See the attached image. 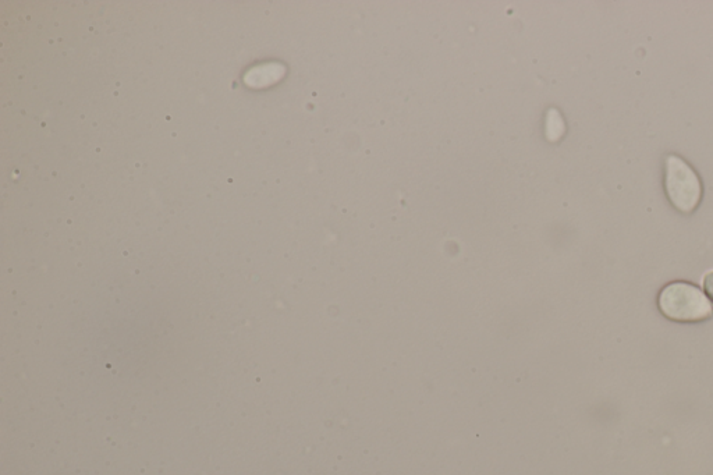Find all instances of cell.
<instances>
[{
  "label": "cell",
  "mask_w": 713,
  "mask_h": 475,
  "mask_svg": "<svg viewBox=\"0 0 713 475\" xmlns=\"http://www.w3.org/2000/svg\"><path fill=\"white\" fill-rule=\"evenodd\" d=\"M704 287L705 292H707L708 296L711 297V300L713 301V272H709V274L705 275Z\"/></svg>",
  "instance_id": "277c9868"
},
{
  "label": "cell",
  "mask_w": 713,
  "mask_h": 475,
  "mask_svg": "<svg viewBox=\"0 0 713 475\" xmlns=\"http://www.w3.org/2000/svg\"><path fill=\"white\" fill-rule=\"evenodd\" d=\"M546 131H548V137L551 140H556L564 133V123L562 116L559 112L551 111L549 112L548 126H546Z\"/></svg>",
  "instance_id": "3957f363"
},
{
  "label": "cell",
  "mask_w": 713,
  "mask_h": 475,
  "mask_svg": "<svg viewBox=\"0 0 713 475\" xmlns=\"http://www.w3.org/2000/svg\"><path fill=\"white\" fill-rule=\"evenodd\" d=\"M665 191L670 204L681 214L694 212L700 205L704 193L697 172L677 155L666 157Z\"/></svg>",
  "instance_id": "7a4b0ae2"
},
{
  "label": "cell",
  "mask_w": 713,
  "mask_h": 475,
  "mask_svg": "<svg viewBox=\"0 0 713 475\" xmlns=\"http://www.w3.org/2000/svg\"><path fill=\"white\" fill-rule=\"evenodd\" d=\"M658 307L670 321L702 322L712 317L713 307L697 286L688 282H672L659 293Z\"/></svg>",
  "instance_id": "6da1fadb"
}]
</instances>
